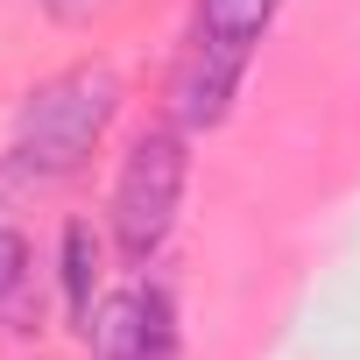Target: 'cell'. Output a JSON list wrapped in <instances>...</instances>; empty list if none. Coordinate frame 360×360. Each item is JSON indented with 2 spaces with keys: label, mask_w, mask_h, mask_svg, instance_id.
Listing matches in <instances>:
<instances>
[{
  "label": "cell",
  "mask_w": 360,
  "mask_h": 360,
  "mask_svg": "<svg viewBox=\"0 0 360 360\" xmlns=\"http://www.w3.org/2000/svg\"><path fill=\"white\" fill-rule=\"evenodd\" d=\"M113 113H120V78L106 64L57 71L50 85H36L22 99V113H15V155L36 176H64V169H78L99 148V134H106Z\"/></svg>",
  "instance_id": "6da1fadb"
},
{
  "label": "cell",
  "mask_w": 360,
  "mask_h": 360,
  "mask_svg": "<svg viewBox=\"0 0 360 360\" xmlns=\"http://www.w3.org/2000/svg\"><path fill=\"white\" fill-rule=\"evenodd\" d=\"M184 176H191V155H184V134L176 127H141L127 162H120V184H113V233L134 262H148L169 226H176V205H184Z\"/></svg>",
  "instance_id": "7a4b0ae2"
},
{
  "label": "cell",
  "mask_w": 360,
  "mask_h": 360,
  "mask_svg": "<svg viewBox=\"0 0 360 360\" xmlns=\"http://www.w3.org/2000/svg\"><path fill=\"white\" fill-rule=\"evenodd\" d=\"M92 353L99 360H176V318H169V297L162 290H127V297H106L85 325Z\"/></svg>",
  "instance_id": "3957f363"
},
{
  "label": "cell",
  "mask_w": 360,
  "mask_h": 360,
  "mask_svg": "<svg viewBox=\"0 0 360 360\" xmlns=\"http://www.w3.org/2000/svg\"><path fill=\"white\" fill-rule=\"evenodd\" d=\"M276 8H283V0H198V43L191 50L212 57V64H226V71H248L262 29L276 22Z\"/></svg>",
  "instance_id": "277c9868"
},
{
  "label": "cell",
  "mask_w": 360,
  "mask_h": 360,
  "mask_svg": "<svg viewBox=\"0 0 360 360\" xmlns=\"http://www.w3.org/2000/svg\"><path fill=\"white\" fill-rule=\"evenodd\" d=\"M92 283H99V240L92 226H64V297H71V318L92 325Z\"/></svg>",
  "instance_id": "5b68a950"
},
{
  "label": "cell",
  "mask_w": 360,
  "mask_h": 360,
  "mask_svg": "<svg viewBox=\"0 0 360 360\" xmlns=\"http://www.w3.org/2000/svg\"><path fill=\"white\" fill-rule=\"evenodd\" d=\"M22 283H29V240L0 226V304H8V297H15Z\"/></svg>",
  "instance_id": "8992f818"
},
{
  "label": "cell",
  "mask_w": 360,
  "mask_h": 360,
  "mask_svg": "<svg viewBox=\"0 0 360 360\" xmlns=\"http://www.w3.org/2000/svg\"><path fill=\"white\" fill-rule=\"evenodd\" d=\"M43 8L57 15V22H92V15H106L113 0H43Z\"/></svg>",
  "instance_id": "52a82bcc"
}]
</instances>
